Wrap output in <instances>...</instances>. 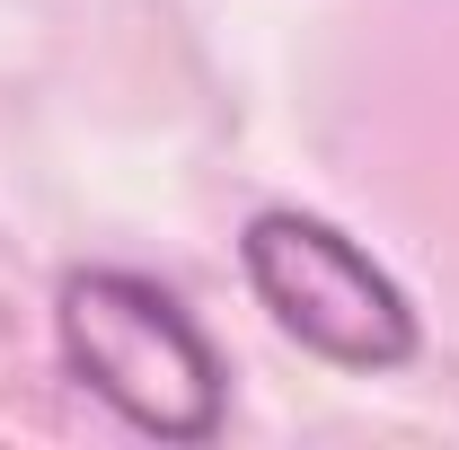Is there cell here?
<instances>
[{
	"label": "cell",
	"instance_id": "cell-2",
	"mask_svg": "<svg viewBox=\"0 0 459 450\" xmlns=\"http://www.w3.org/2000/svg\"><path fill=\"white\" fill-rule=\"evenodd\" d=\"M238 265H247V291L265 300V318L291 344H309L318 362H336V371H398V362H415V336H424L415 300L336 221L274 203V212L247 221Z\"/></svg>",
	"mask_w": 459,
	"mask_h": 450
},
{
	"label": "cell",
	"instance_id": "cell-1",
	"mask_svg": "<svg viewBox=\"0 0 459 450\" xmlns=\"http://www.w3.org/2000/svg\"><path fill=\"white\" fill-rule=\"evenodd\" d=\"M54 344L71 362V380L89 397H107L115 415L151 442H212L221 433V353L212 336L177 309V291H160L151 274H71L54 291Z\"/></svg>",
	"mask_w": 459,
	"mask_h": 450
}]
</instances>
